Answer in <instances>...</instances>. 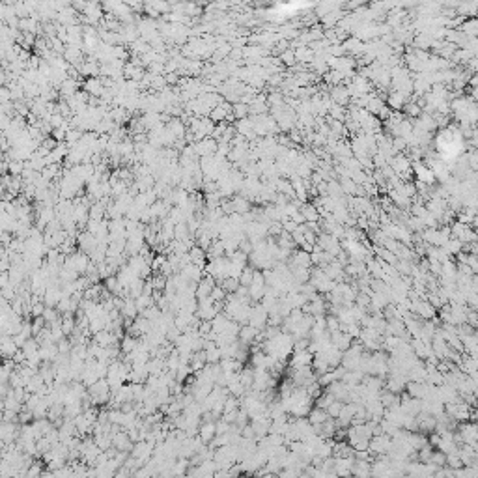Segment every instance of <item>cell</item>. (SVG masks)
Returning a JSON list of instances; mask_svg holds the SVG:
<instances>
[{
	"label": "cell",
	"instance_id": "obj_1",
	"mask_svg": "<svg viewBox=\"0 0 478 478\" xmlns=\"http://www.w3.org/2000/svg\"><path fill=\"white\" fill-rule=\"evenodd\" d=\"M200 439L204 443H209L211 439H213L215 436H217V424L215 422H209V424H202V428H200Z\"/></svg>",
	"mask_w": 478,
	"mask_h": 478
},
{
	"label": "cell",
	"instance_id": "obj_2",
	"mask_svg": "<svg viewBox=\"0 0 478 478\" xmlns=\"http://www.w3.org/2000/svg\"><path fill=\"white\" fill-rule=\"evenodd\" d=\"M462 32H464L467 37H478V19H467L462 24Z\"/></svg>",
	"mask_w": 478,
	"mask_h": 478
},
{
	"label": "cell",
	"instance_id": "obj_3",
	"mask_svg": "<svg viewBox=\"0 0 478 478\" xmlns=\"http://www.w3.org/2000/svg\"><path fill=\"white\" fill-rule=\"evenodd\" d=\"M350 95H351L350 90H346V88H335V90H333V97H335L336 103L342 105V107H344V103L350 99Z\"/></svg>",
	"mask_w": 478,
	"mask_h": 478
},
{
	"label": "cell",
	"instance_id": "obj_4",
	"mask_svg": "<svg viewBox=\"0 0 478 478\" xmlns=\"http://www.w3.org/2000/svg\"><path fill=\"white\" fill-rule=\"evenodd\" d=\"M86 88H88V93H93V95H101L103 93V84H101L99 80L97 79H92V80H88L86 82Z\"/></svg>",
	"mask_w": 478,
	"mask_h": 478
},
{
	"label": "cell",
	"instance_id": "obj_5",
	"mask_svg": "<svg viewBox=\"0 0 478 478\" xmlns=\"http://www.w3.org/2000/svg\"><path fill=\"white\" fill-rule=\"evenodd\" d=\"M417 310H419V314L424 316V318H432V316L436 314V310L430 307L428 303H419V305H417Z\"/></svg>",
	"mask_w": 478,
	"mask_h": 478
},
{
	"label": "cell",
	"instance_id": "obj_6",
	"mask_svg": "<svg viewBox=\"0 0 478 478\" xmlns=\"http://www.w3.org/2000/svg\"><path fill=\"white\" fill-rule=\"evenodd\" d=\"M301 213H303V217H305V221L307 222H312L318 219V211H316V207H312V206H305V209H303Z\"/></svg>",
	"mask_w": 478,
	"mask_h": 478
},
{
	"label": "cell",
	"instance_id": "obj_7",
	"mask_svg": "<svg viewBox=\"0 0 478 478\" xmlns=\"http://www.w3.org/2000/svg\"><path fill=\"white\" fill-rule=\"evenodd\" d=\"M22 168H24V166H22V163L19 161V159H17V161H13V163H11V166H9L11 174H21Z\"/></svg>",
	"mask_w": 478,
	"mask_h": 478
},
{
	"label": "cell",
	"instance_id": "obj_8",
	"mask_svg": "<svg viewBox=\"0 0 478 478\" xmlns=\"http://www.w3.org/2000/svg\"><path fill=\"white\" fill-rule=\"evenodd\" d=\"M295 58H297V56H295L293 52H284V54H282V62H284V64H288V65H292Z\"/></svg>",
	"mask_w": 478,
	"mask_h": 478
},
{
	"label": "cell",
	"instance_id": "obj_9",
	"mask_svg": "<svg viewBox=\"0 0 478 478\" xmlns=\"http://www.w3.org/2000/svg\"><path fill=\"white\" fill-rule=\"evenodd\" d=\"M144 30H148V26H146V24H142V26H140V32H144ZM150 36L151 37L155 36V26H150Z\"/></svg>",
	"mask_w": 478,
	"mask_h": 478
}]
</instances>
